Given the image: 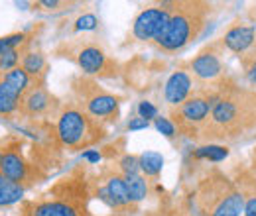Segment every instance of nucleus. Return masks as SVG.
Returning a JSON list of instances; mask_svg holds the SVG:
<instances>
[{"label": "nucleus", "instance_id": "c85d7f7f", "mask_svg": "<svg viewBox=\"0 0 256 216\" xmlns=\"http://www.w3.org/2000/svg\"><path fill=\"white\" fill-rule=\"evenodd\" d=\"M150 122L148 120H144V118H132L130 122H128V130H144V128H148Z\"/></svg>", "mask_w": 256, "mask_h": 216}, {"label": "nucleus", "instance_id": "a211bd4d", "mask_svg": "<svg viewBox=\"0 0 256 216\" xmlns=\"http://www.w3.org/2000/svg\"><path fill=\"white\" fill-rule=\"evenodd\" d=\"M26 189L0 175V207H12L24 201Z\"/></svg>", "mask_w": 256, "mask_h": 216}, {"label": "nucleus", "instance_id": "aec40b11", "mask_svg": "<svg viewBox=\"0 0 256 216\" xmlns=\"http://www.w3.org/2000/svg\"><path fill=\"white\" fill-rule=\"evenodd\" d=\"M0 75H2V79H4V81H6V83H8L16 93L20 94V96H22V94L26 93V91L34 85L32 79L26 75V71H24L20 65H18V67H14V69H10V71H6V73H0Z\"/></svg>", "mask_w": 256, "mask_h": 216}, {"label": "nucleus", "instance_id": "412c9836", "mask_svg": "<svg viewBox=\"0 0 256 216\" xmlns=\"http://www.w3.org/2000/svg\"><path fill=\"white\" fill-rule=\"evenodd\" d=\"M228 154H230V150H228L226 146H219V144H203V146L195 148L192 155L195 157V159H209V161L217 163V161H223L224 157H228Z\"/></svg>", "mask_w": 256, "mask_h": 216}, {"label": "nucleus", "instance_id": "ddd939ff", "mask_svg": "<svg viewBox=\"0 0 256 216\" xmlns=\"http://www.w3.org/2000/svg\"><path fill=\"white\" fill-rule=\"evenodd\" d=\"M197 81L193 77V73L190 71L188 65H182L178 67L166 81V87H164V100L170 108H176L180 106L184 100H188L195 91H197Z\"/></svg>", "mask_w": 256, "mask_h": 216}, {"label": "nucleus", "instance_id": "5701e85b", "mask_svg": "<svg viewBox=\"0 0 256 216\" xmlns=\"http://www.w3.org/2000/svg\"><path fill=\"white\" fill-rule=\"evenodd\" d=\"M238 63H240L242 75L246 77L248 85L256 89V41L250 45V49H246L242 55H238Z\"/></svg>", "mask_w": 256, "mask_h": 216}, {"label": "nucleus", "instance_id": "9b49d317", "mask_svg": "<svg viewBox=\"0 0 256 216\" xmlns=\"http://www.w3.org/2000/svg\"><path fill=\"white\" fill-rule=\"evenodd\" d=\"M64 102L52 91H48L46 85H32L20 98L18 114L26 120L34 122H48L50 118H58Z\"/></svg>", "mask_w": 256, "mask_h": 216}, {"label": "nucleus", "instance_id": "dca6fc26", "mask_svg": "<svg viewBox=\"0 0 256 216\" xmlns=\"http://www.w3.org/2000/svg\"><path fill=\"white\" fill-rule=\"evenodd\" d=\"M20 67L26 71V75L32 79L34 85H46V75H48V59L42 51L26 49L22 55Z\"/></svg>", "mask_w": 256, "mask_h": 216}, {"label": "nucleus", "instance_id": "7c9ffc66", "mask_svg": "<svg viewBox=\"0 0 256 216\" xmlns=\"http://www.w3.org/2000/svg\"><path fill=\"white\" fill-rule=\"evenodd\" d=\"M248 169L256 173V146L252 148V152H250V159H248Z\"/></svg>", "mask_w": 256, "mask_h": 216}, {"label": "nucleus", "instance_id": "f257e3e1", "mask_svg": "<svg viewBox=\"0 0 256 216\" xmlns=\"http://www.w3.org/2000/svg\"><path fill=\"white\" fill-rule=\"evenodd\" d=\"M209 118L199 130L197 142L232 144L256 134V89L244 87L236 77L226 75L217 85Z\"/></svg>", "mask_w": 256, "mask_h": 216}, {"label": "nucleus", "instance_id": "7ed1b4c3", "mask_svg": "<svg viewBox=\"0 0 256 216\" xmlns=\"http://www.w3.org/2000/svg\"><path fill=\"white\" fill-rule=\"evenodd\" d=\"M215 16V4L207 0H180L172 2L170 20L154 45L164 53H178L195 43Z\"/></svg>", "mask_w": 256, "mask_h": 216}, {"label": "nucleus", "instance_id": "2f4dec72", "mask_svg": "<svg viewBox=\"0 0 256 216\" xmlns=\"http://www.w3.org/2000/svg\"><path fill=\"white\" fill-rule=\"evenodd\" d=\"M4 148H6V140H0V165H2V157H4Z\"/></svg>", "mask_w": 256, "mask_h": 216}, {"label": "nucleus", "instance_id": "1a4fd4ad", "mask_svg": "<svg viewBox=\"0 0 256 216\" xmlns=\"http://www.w3.org/2000/svg\"><path fill=\"white\" fill-rule=\"evenodd\" d=\"M24 146L26 144H24L22 138H16V136H8L6 138V148H4V157H2V165H0V175L28 191L32 187L44 183L48 179V173L42 167H38L32 159L26 155Z\"/></svg>", "mask_w": 256, "mask_h": 216}, {"label": "nucleus", "instance_id": "6e6552de", "mask_svg": "<svg viewBox=\"0 0 256 216\" xmlns=\"http://www.w3.org/2000/svg\"><path fill=\"white\" fill-rule=\"evenodd\" d=\"M215 100V91L213 87H197V91L184 100L180 106L170 108V122L174 124L176 132L184 138L197 140L199 130L203 128L205 120L211 114Z\"/></svg>", "mask_w": 256, "mask_h": 216}, {"label": "nucleus", "instance_id": "423d86ee", "mask_svg": "<svg viewBox=\"0 0 256 216\" xmlns=\"http://www.w3.org/2000/svg\"><path fill=\"white\" fill-rule=\"evenodd\" d=\"M71 94L73 102L81 106L87 114H91L95 120L104 126L118 122L124 98L104 89L96 79L87 75H75L71 79Z\"/></svg>", "mask_w": 256, "mask_h": 216}, {"label": "nucleus", "instance_id": "f3484780", "mask_svg": "<svg viewBox=\"0 0 256 216\" xmlns=\"http://www.w3.org/2000/svg\"><path fill=\"white\" fill-rule=\"evenodd\" d=\"M20 98L22 96L16 93L0 75V116L2 118H10V116L18 114Z\"/></svg>", "mask_w": 256, "mask_h": 216}, {"label": "nucleus", "instance_id": "20e7f679", "mask_svg": "<svg viewBox=\"0 0 256 216\" xmlns=\"http://www.w3.org/2000/svg\"><path fill=\"white\" fill-rule=\"evenodd\" d=\"M193 205L199 216H242L244 197L234 181L219 169H209L195 185Z\"/></svg>", "mask_w": 256, "mask_h": 216}, {"label": "nucleus", "instance_id": "4be33fe9", "mask_svg": "<svg viewBox=\"0 0 256 216\" xmlns=\"http://www.w3.org/2000/svg\"><path fill=\"white\" fill-rule=\"evenodd\" d=\"M124 179H126V187H128V193H130L132 203H134V205L142 203V201L148 197V191H150L146 177H142V175H124Z\"/></svg>", "mask_w": 256, "mask_h": 216}, {"label": "nucleus", "instance_id": "b1692460", "mask_svg": "<svg viewBox=\"0 0 256 216\" xmlns=\"http://www.w3.org/2000/svg\"><path fill=\"white\" fill-rule=\"evenodd\" d=\"M114 165L118 167V171H120L122 175H138V171H140L138 157H136V155H130V154H122L118 159H116Z\"/></svg>", "mask_w": 256, "mask_h": 216}, {"label": "nucleus", "instance_id": "0eeeda50", "mask_svg": "<svg viewBox=\"0 0 256 216\" xmlns=\"http://www.w3.org/2000/svg\"><path fill=\"white\" fill-rule=\"evenodd\" d=\"M62 57H67L71 61L77 63V67L81 69V75L93 77V79H116L120 77V63L116 61L106 47L95 39H75L71 43H67L65 51Z\"/></svg>", "mask_w": 256, "mask_h": 216}, {"label": "nucleus", "instance_id": "2eb2a0df", "mask_svg": "<svg viewBox=\"0 0 256 216\" xmlns=\"http://www.w3.org/2000/svg\"><path fill=\"white\" fill-rule=\"evenodd\" d=\"M221 41H223L226 51H230L234 55H242L256 41V26L236 20L224 30V33L221 35Z\"/></svg>", "mask_w": 256, "mask_h": 216}, {"label": "nucleus", "instance_id": "a878e982", "mask_svg": "<svg viewBox=\"0 0 256 216\" xmlns=\"http://www.w3.org/2000/svg\"><path fill=\"white\" fill-rule=\"evenodd\" d=\"M138 114H140V118H144V120H150V118H158V108L152 104V102H146V100H142L140 104H138Z\"/></svg>", "mask_w": 256, "mask_h": 216}, {"label": "nucleus", "instance_id": "bb28decb", "mask_svg": "<svg viewBox=\"0 0 256 216\" xmlns=\"http://www.w3.org/2000/svg\"><path fill=\"white\" fill-rule=\"evenodd\" d=\"M96 24H98V20H96L95 14H85V16H81L77 20L75 30H95Z\"/></svg>", "mask_w": 256, "mask_h": 216}, {"label": "nucleus", "instance_id": "c756f323", "mask_svg": "<svg viewBox=\"0 0 256 216\" xmlns=\"http://www.w3.org/2000/svg\"><path fill=\"white\" fill-rule=\"evenodd\" d=\"M40 6H46V8H58V6H64V2H58V0H44V2H38Z\"/></svg>", "mask_w": 256, "mask_h": 216}, {"label": "nucleus", "instance_id": "f8f14e48", "mask_svg": "<svg viewBox=\"0 0 256 216\" xmlns=\"http://www.w3.org/2000/svg\"><path fill=\"white\" fill-rule=\"evenodd\" d=\"M170 12H172V2H160L154 6H146L142 8L134 22H132V39L134 41H154L160 35L168 20H170Z\"/></svg>", "mask_w": 256, "mask_h": 216}, {"label": "nucleus", "instance_id": "6ab92c4d", "mask_svg": "<svg viewBox=\"0 0 256 216\" xmlns=\"http://www.w3.org/2000/svg\"><path fill=\"white\" fill-rule=\"evenodd\" d=\"M138 163H140V171L150 177V179H158L164 167V157L158 152H144L138 155Z\"/></svg>", "mask_w": 256, "mask_h": 216}, {"label": "nucleus", "instance_id": "f03ea898", "mask_svg": "<svg viewBox=\"0 0 256 216\" xmlns=\"http://www.w3.org/2000/svg\"><path fill=\"white\" fill-rule=\"evenodd\" d=\"M91 197L93 179L85 167H75L38 199L24 201L22 216H91Z\"/></svg>", "mask_w": 256, "mask_h": 216}, {"label": "nucleus", "instance_id": "39448f33", "mask_svg": "<svg viewBox=\"0 0 256 216\" xmlns=\"http://www.w3.org/2000/svg\"><path fill=\"white\" fill-rule=\"evenodd\" d=\"M54 126L62 148L67 152H87L108 138V126L95 120L73 100L64 102Z\"/></svg>", "mask_w": 256, "mask_h": 216}, {"label": "nucleus", "instance_id": "393cba45", "mask_svg": "<svg viewBox=\"0 0 256 216\" xmlns=\"http://www.w3.org/2000/svg\"><path fill=\"white\" fill-rule=\"evenodd\" d=\"M20 45H26V33L18 31V33H10L6 37H0V57L12 49H18Z\"/></svg>", "mask_w": 256, "mask_h": 216}, {"label": "nucleus", "instance_id": "cd10ccee", "mask_svg": "<svg viewBox=\"0 0 256 216\" xmlns=\"http://www.w3.org/2000/svg\"><path fill=\"white\" fill-rule=\"evenodd\" d=\"M154 124H156V128L160 130L166 138H174V136H176V128H174V124L170 122V118H162V116H158V118L154 120Z\"/></svg>", "mask_w": 256, "mask_h": 216}, {"label": "nucleus", "instance_id": "4468645a", "mask_svg": "<svg viewBox=\"0 0 256 216\" xmlns=\"http://www.w3.org/2000/svg\"><path fill=\"white\" fill-rule=\"evenodd\" d=\"M102 181H104V189H106V193H108V197L114 205V211H122V213L136 211V205L132 203L130 193H128L126 179L118 171L116 165L102 173Z\"/></svg>", "mask_w": 256, "mask_h": 216}, {"label": "nucleus", "instance_id": "9d476101", "mask_svg": "<svg viewBox=\"0 0 256 216\" xmlns=\"http://www.w3.org/2000/svg\"><path fill=\"white\" fill-rule=\"evenodd\" d=\"M224 51L226 49H224L221 37H217V39L209 41L205 47H201L197 51V55L188 63L199 87L217 85L226 75H230L228 67H226V59H224Z\"/></svg>", "mask_w": 256, "mask_h": 216}]
</instances>
